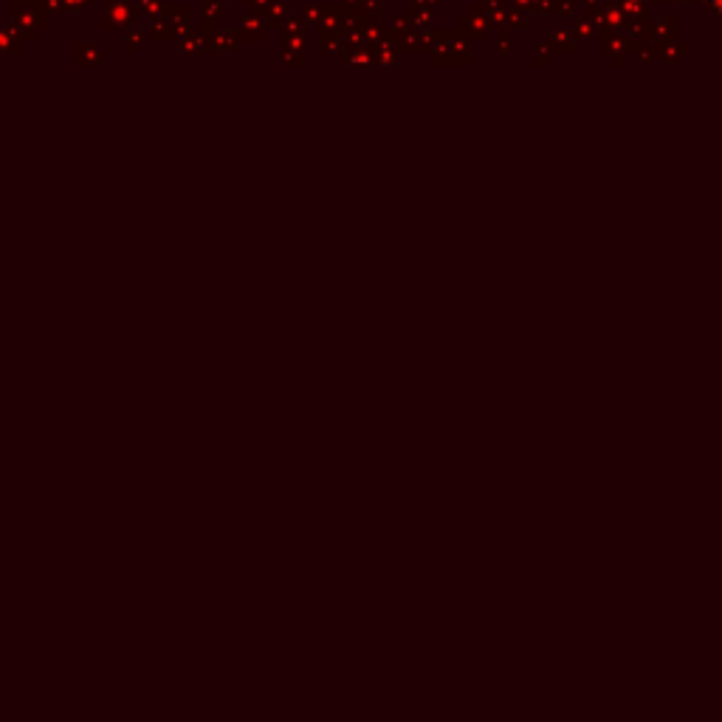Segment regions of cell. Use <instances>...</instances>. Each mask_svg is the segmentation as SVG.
<instances>
[{
    "label": "cell",
    "mask_w": 722,
    "mask_h": 722,
    "mask_svg": "<svg viewBox=\"0 0 722 722\" xmlns=\"http://www.w3.org/2000/svg\"><path fill=\"white\" fill-rule=\"evenodd\" d=\"M708 6H711V12L714 15H722V0H706Z\"/></svg>",
    "instance_id": "6da1fadb"
}]
</instances>
